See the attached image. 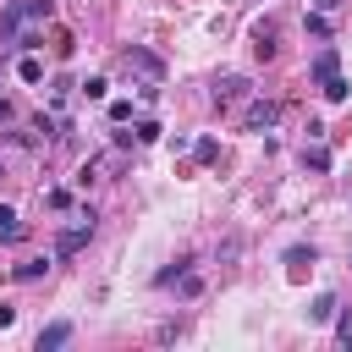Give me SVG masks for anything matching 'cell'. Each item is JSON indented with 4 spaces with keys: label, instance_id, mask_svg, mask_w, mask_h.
Wrapping results in <instances>:
<instances>
[{
    "label": "cell",
    "instance_id": "obj_22",
    "mask_svg": "<svg viewBox=\"0 0 352 352\" xmlns=\"http://www.w3.org/2000/svg\"><path fill=\"white\" fill-rule=\"evenodd\" d=\"M198 292H204V280H198V275H187V270H182V297H198Z\"/></svg>",
    "mask_w": 352,
    "mask_h": 352
},
{
    "label": "cell",
    "instance_id": "obj_24",
    "mask_svg": "<svg viewBox=\"0 0 352 352\" xmlns=\"http://www.w3.org/2000/svg\"><path fill=\"white\" fill-rule=\"evenodd\" d=\"M336 6H341V0H314V11H336Z\"/></svg>",
    "mask_w": 352,
    "mask_h": 352
},
{
    "label": "cell",
    "instance_id": "obj_15",
    "mask_svg": "<svg viewBox=\"0 0 352 352\" xmlns=\"http://www.w3.org/2000/svg\"><path fill=\"white\" fill-rule=\"evenodd\" d=\"M302 170H330V154L314 143V148H302Z\"/></svg>",
    "mask_w": 352,
    "mask_h": 352
},
{
    "label": "cell",
    "instance_id": "obj_2",
    "mask_svg": "<svg viewBox=\"0 0 352 352\" xmlns=\"http://www.w3.org/2000/svg\"><path fill=\"white\" fill-rule=\"evenodd\" d=\"M116 72H126V77H132V88H138L148 104L160 99V82H165V60H160L154 50H138V44H132V50H121V55H116Z\"/></svg>",
    "mask_w": 352,
    "mask_h": 352
},
{
    "label": "cell",
    "instance_id": "obj_4",
    "mask_svg": "<svg viewBox=\"0 0 352 352\" xmlns=\"http://www.w3.org/2000/svg\"><path fill=\"white\" fill-rule=\"evenodd\" d=\"M275 121H280V99H253V104L242 110V126H248V132H270Z\"/></svg>",
    "mask_w": 352,
    "mask_h": 352
},
{
    "label": "cell",
    "instance_id": "obj_8",
    "mask_svg": "<svg viewBox=\"0 0 352 352\" xmlns=\"http://www.w3.org/2000/svg\"><path fill=\"white\" fill-rule=\"evenodd\" d=\"M66 341H72V319H55V324L38 330V352H55V346H66Z\"/></svg>",
    "mask_w": 352,
    "mask_h": 352
},
{
    "label": "cell",
    "instance_id": "obj_17",
    "mask_svg": "<svg viewBox=\"0 0 352 352\" xmlns=\"http://www.w3.org/2000/svg\"><path fill=\"white\" fill-rule=\"evenodd\" d=\"M308 33H314V38H330V16H324V11H308Z\"/></svg>",
    "mask_w": 352,
    "mask_h": 352
},
{
    "label": "cell",
    "instance_id": "obj_6",
    "mask_svg": "<svg viewBox=\"0 0 352 352\" xmlns=\"http://www.w3.org/2000/svg\"><path fill=\"white\" fill-rule=\"evenodd\" d=\"M275 38H280V28H275L270 16H264V22H253V55H258V60H270V55L280 50Z\"/></svg>",
    "mask_w": 352,
    "mask_h": 352
},
{
    "label": "cell",
    "instance_id": "obj_11",
    "mask_svg": "<svg viewBox=\"0 0 352 352\" xmlns=\"http://www.w3.org/2000/svg\"><path fill=\"white\" fill-rule=\"evenodd\" d=\"M16 77H22V82H44V60H38V55H22V60H16Z\"/></svg>",
    "mask_w": 352,
    "mask_h": 352
},
{
    "label": "cell",
    "instance_id": "obj_7",
    "mask_svg": "<svg viewBox=\"0 0 352 352\" xmlns=\"http://www.w3.org/2000/svg\"><path fill=\"white\" fill-rule=\"evenodd\" d=\"M336 72H341V55H336V50H330V44H324V50H319V55H314V66H308V77H314V82H330V77H336Z\"/></svg>",
    "mask_w": 352,
    "mask_h": 352
},
{
    "label": "cell",
    "instance_id": "obj_10",
    "mask_svg": "<svg viewBox=\"0 0 352 352\" xmlns=\"http://www.w3.org/2000/svg\"><path fill=\"white\" fill-rule=\"evenodd\" d=\"M286 270H292V275L314 270V248H302V242H297V248H286Z\"/></svg>",
    "mask_w": 352,
    "mask_h": 352
},
{
    "label": "cell",
    "instance_id": "obj_9",
    "mask_svg": "<svg viewBox=\"0 0 352 352\" xmlns=\"http://www.w3.org/2000/svg\"><path fill=\"white\" fill-rule=\"evenodd\" d=\"M336 308H341V302H336V292H319V297L308 302V319H314V324H330V319H336Z\"/></svg>",
    "mask_w": 352,
    "mask_h": 352
},
{
    "label": "cell",
    "instance_id": "obj_19",
    "mask_svg": "<svg viewBox=\"0 0 352 352\" xmlns=\"http://www.w3.org/2000/svg\"><path fill=\"white\" fill-rule=\"evenodd\" d=\"M336 341H341V346H352V308L336 319Z\"/></svg>",
    "mask_w": 352,
    "mask_h": 352
},
{
    "label": "cell",
    "instance_id": "obj_12",
    "mask_svg": "<svg viewBox=\"0 0 352 352\" xmlns=\"http://www.w3.org/2000/svg\"><path fill=\"white\" fill-rule=\"evenodd\" d=\"M16 236H22V220H16V209L0 204V242H16Z\"/></svg>",
    "mask_w": 352,
    "mask_h": 352
},
{
    "label": "cell",
    "instance_id": "obj_16",
    "mask_svg": "<svg viewBox=\"0 0 352 352\" xmlns=\"http://www.w3.org/2000/svg\"><path fill=\"white\" fill-rule=\"evenodd\" d=\"M44 270H50V258H22V264H16V280H38Z\"/></svg>",
    "mask_w": 352,
    "mask_h": 352
},
{
    "label": "cell",
    "instance_id": "obj_1",
    "mask_svg": "<svg viewBox=\"0 0 352 352\" xmlns=\"http://www.w3.org/2000/svg\"><path fill=\"white\" fill-rule=\"evenodd\" d=\"M55 16V0H11L0 11V44L6 50H38V28Z\"/></svg>",
    "mask_w": 352,
    "mask_h": 352
},
{
    "label": "cell",
    "instance_id": "obj_20",
    "mask_svg": "<svg viewBox=\"0 0 352 352\" xmlns=\"http://www.w3.org/2000/svg\"><path fill=\"white\" fill-rule=\"evenodd\" d=\"M104 88H110L104 77H88V82H82V99H104Z\"/></svg>",
    "mask_w": 352,
    "mask_h": 352
},
{
    "label": "cell",
    "instance_id": "obj_14",
    "mask_svg": "<svg viewBox=\"0 0 352 352\" xmlns=\"http://www.w3.org/2000/svg\"><path fill=\"white\" fill-rule=\"evenodd\" d=\"M192 154H198V165H214V160H220V143H214V138H198Z\"/></svg>",
    "mask_w": 352,
    "mask_h": 352
},
{
    "label": "cell",
    "instance_id": "obj_23",
    "mask_svg": "<svg viewBox=\"0 0 352 352\" xmlns=\"http://www.w3.org/2000/svg\"><path fill=\"white\" fill-rule=\"evenodd\" d=\"M11 319H16V308H6V302H0V330H6Z\"/></svg>",
    "mask_w": 352,
    "mask_h": 352
},
{
    "label": "cell",
    "instance_id": "obj_18",
    "mask_svg": "<svg viewBox=\"0 0 352 352\" xmlns=\"http://www.w3.org/2000/svg\"><path fill=\"white\" fill-rule=\"evenodd\" d=\"M50 99H55V110H66V104H72V82H66V77H55V88H50Z\"/></svg>",
    "mask_w": 352,
    "mask_h": 352
},
{
    "label": "cell",
    "instance_id": "obj_3",
    "mask_svg": "<svg viewBox=\"0 0 352 352\" xmlns=\"http://www.w3.org/2000/svg\"><path fill=\"white\" fill-rule=\"evenodd\" d=\"M88 236H94V209H82V214H77V226H66V231L55 236V258L82 253V248H88Z\"/></svg>",
    "mask_w": 352,
    "mask_h": 352
},
{
    "label": "cell",
    "instance_id": "obj_5",
    "mask_svg": "<svg viewBox=\"0 0 352 352\" xmlns=\"http://www.w3.org/2000/svg\"><path fill=\"white\" fill-rule=\"evenodd\" d=\"M248 88H253V82L231 72V77H220V82H214V104H220V110H231V104H242V99H248Z\"/></svg>",
    "mask_w": 352,
    "mask_h": 352
},
{
    "label": "cell",
    "instance_id": "obj_21",
    "mask_svg": "<svg viewBox=\"0 0 352 352\" xmlns=\"http://www.w3.org/2000/svg\"><path fill=\"white\" fill-rule=\"evenodd\" d=\"M132 138H138V143H154V138H160V121H138V132H132Z\"/></svg>",
    "mask_w": 352,
    "mask_h": 352
},
{
    "label": "cell",
    "instance_id": "obj_13",
    "mask_svg": "<svg viewBox=\"0 0 352 352\" xmlns=\"http://www.w3.org/2000/svg\"><path fill=\"white\" fill-rule=\"evenodd\" d=\"M319 88H324V99H330V104H341V99H346V88H352V82H346V77H341V72H336V77H330V82H319Z\"/></svg>",
    "mask_w": 352,
    "mask_h": 352
}]
</instances>
